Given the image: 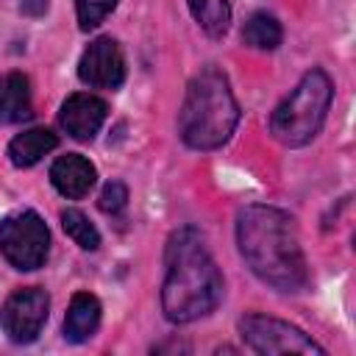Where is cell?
<instances>
[{
  "mask_svg": "<svg viewBox=\"0 0 356 356\" xmlns=\"http://www.w3.org/2000/svg\"><path fill=\"white\" fill-rule=\"evenodd\" d=\"M236 245L250 273L264 284L281 292H298L306 286V259L295 220L286 211L261 203L245 206L236 214Z\"/></svg>",
  "mask_w": 356,
  "mask_h": 356,
  "instance_id": "1",
  "label": "cell"
},
{
  "mask_svg": "<svg viewBox=\"0 0 356 356\" xmlns=\"http://www.w3.org/2000/svg\"><path fill=\"white\" fill-rule=\"evenodd\" d=\"M167 275L161 284V309L170 323H192L209 314L222 298V275L197 228L172 231L164 250Z\"/></svg>",
  "mask_w": 356,
  "mask_h": 356,
  "instance_id": "2",
  "label": "cell"
},
{
  "mask_svg": "<svg viewBox=\"0 0 356 356\" xmlns=\"http://www.w3.org/2000/svg\"><path fill=\"white\" fill-rule=\"evenodd\" d=\"M239 122V106L228 78L217 67H203L186 86L178 134L195 150H214L225 145Z\"/></svg>",
  "mask_w": 356,
  "mask_h": 356,
  "instance_id": "3",
  "label": "cell"
},
{
  "mask_svg": "<svg viewBox=\"0 0 356 356\" xmlns=\"http://www.w3.org/2000/svg\"><path fill=\"white\" fill-rule=\"evenodd\" d=\"M334 100V83L323 70H309L300 83L270 114V134L286 145L300 147L317 136Z\"/></svg>",
  "mask_w": 356,
  "mask_h": 356,
  "instance_id": "4",
  "label": "cell"
},
{
  "mask_svg": "<svg viewBox=\"0 0 356 356\" xmlns=\"http://www.w3.org/2000/svg\"><path fill=\"white\" fill-rule=\"evenodd\" d=\"M50 250V231L44 220L25 209L0 220V253L17 270H39Z\"/></svg>",
  "mask_w": 356,
  "mask_h": 356,
  "instance_id": "5",
  "label": "cell"
},
{
  "mask_svg": "<svg viewBox=\"0 0 356 356\" xmlns=\"http://www.w3.org/2000/svg\"><path fill=\"white\" fill-rule=\"evenodd\" d=\"M239 334L256 353H325L298 325L270 314H245L239 320Z\"/></svg>",
  "mask_w": 356,
  "mask_h": 356,
  "instance_id": "6",
  "label": "cell"
},
{
  "mask_svg": "<svg viewBox=\"0 0 356 356\" xmlns=\"http://www.w3.org/2000/svg\"><path fill=\"white\" fill-rule=\"evenodd\" d=\"M50 298L39 286L17 289L0 312V328L11 342H33L47 320Z\"/></svg>",
  "mask_w": 356,
  "mask_h": 356,
  "instance_id": "7",
  "label": "cell"
},
{
  "mask_svg": "<svg viewBox=\"0 0 356 356\" xmlns=\"http://www.w3.org/2000/svg\"><path fill=\"white\" fill-rule=\"evenodd\" d=\"M78 78L86 86H95V89H117L125 81V56H122V47L111 36L95 39L83 50V56L78 61Z\"/></svg>",
  "mask_w": 356,
  "mask_h": 356,
  "instance_id": "8",
  "label": "cell"
},
{
  "mask_svg": "<svg viewBox=\"0 0 356 356\" xmlns=\"http://www.w3.org/2000/svg\"><path fill=\"white\" fill-rule=\"evenodd\" d=\"M106 114H108L106 100H100L97 95H89V92H78L61 103L58 122L72 139L86 142L100 131V125L106 122Z\"/></svg>",
  "mask_w": 356,
  "mask_h": 356,
  "instance_id": "9",
  "label": "cell"
},
{
  "mask_svg": "<svg viewBox=\"0 0 356 356\" xmlns=\"http://www.w3.org/2000/svg\"><path fill=\"white\" fill-rule=\"evenodd\" d=\"M95 178H97L95 164L89 159H83L81 153H67V156L56 159L53 167H50L53 186L70 200H78V197L89 195V189L95 186Z\"/></svg>",
  "mask_w": 356,
  "mask_h": 356,
  "instance_id": "10",
  "label": "cell"
},
{
  "mask_svg": "<svg viewBox=\"0 0 356 356\" xmlns=\"http://www.w3.org/2000/svg\"><path fill=\"white\" fill-rule=\"evenodd\" d=\"M33 114L31 83L22 72L0 75V122H22Z\"/></svg>",
  "mask_w": 356,
  "mask_h": 356,
  "instance_id": "11",
  "label": "cell"
},
{
  "mask_svg": "<svg viewBox=\"0 0 356 356\" xmlns=\"http://www.w3.org/2000/svg\"><path fill=\"white\" fill-rule=\"evenodd\" d=\"M97 325H100V300L89 292L72 295L64 317V337L70 342H83L97 331Z\"/></svg>",
  "mask_w": 356,
  "mask_h": 356,
  "instance_id": "12",
  "label": "cell"
},
{
  "mask_svg": "<svg viewBox=\"0 0 356 356\" xmlns=\"http://www.w3.org/2000/svg\"><path fill=\"white\" fill-rule=\"evenodd\" d=\"M58 145L56 134L50 128H28L17 134L8 145V159L14 167H33L42 156H47Z\"/></svg>",
  "mask_w": 356,
  "mask_h": 356,
  "instance_id": "13",
  "label": "cell"
},
{
  "mask_svg": "<svg viewBox=\"0 0 356 356\" xmlns=\"http://www.w3.org/2000/svg\"><path fill=\"white\" fill-rule=\"evenodd\" d=\"M281 25L273 14L267 11H256L248 17L245 28H242V42L248 47H256V50H275L281 44Z\"/></svg>",
  "mask_w": 356,
  "mask_h": 356,
  "instance_id": "14",
  "label": "cell"
},
{
  "mask_svg": "<svg viewBox=\"0 0 356 356\" xmlns=\"http://www.w3.org/2000/svg\"><path fill=\"white\" fill-rule=\"evenodd\" d=\"M192 8V17L197 19V25L206 31V36L220 39L225 36L228 25H231V6L228 0H186Z\"/></svg>",
  "mask_w": 356,
  "mask_h": 356,
  "instance_id": "15",
  "label": "cell"
},
{
  "mask_svg": "<svg viewBox=\"0 0 356 356\" xmlns=\"http://www.w3.org/2000/svg\"><path fill=\"white\" fill-rule=\"evenodd\" d=\"M61 228L67 231V236H70L78 248H83V250H97L100 234H97V228L89 222V217H86L83 211H78V209H64V211H61Z\"/></svg>",
  "mask_w": 356,
  "mask_h": 356,
  "instance_id": "16",
  "label": "cell"
},
{
  "mask_svg": "<svg viewBox=\"0 0 356 356\" xmlns=\"http://www.w3.org/2000/svg\"><path fill=\"white\" fill-rule=\"evenodd\" d=\"M114 8H117V0H75L78 25H81L83 31L97 28Z\"/></svg>",
  "mask_w": 356,
  "mask_h": 356,
  "instance_id": "17",
  "label": "cell"
},
{
  "mask_svg": "<svg viewBox=\"0 0 356 356\" xmlns=\"http://www.w3.org/2000/svg\"><path fill=\"white\" fill-rule=\"evenodd\" d=\"M125 203H128V186H125L122 181H108V184L103 186V192H100V200H97V206H100L106 214L122 211Z\"/></svg>",
  "mask_w": 356,
  "mask_h": 356,
  "instance_id": "18",
  "label": "cell"
},
{
  "mask_svg": "<svg viewBox=\"0 0 356 356\" xmlns=\"http://www.w3.org/2000/svg\"><path fill=\"white\" fill-rule=\"evenodd\" d=\"M22 11L31 17H39L47 11V0H22Z\"/></svg>",
  "mask_w": 356,
  "mask_h": 356,
  "instance_id": "19",
  "label": "cell"
}]
</instances>
